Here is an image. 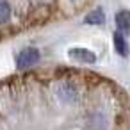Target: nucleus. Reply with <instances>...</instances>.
<instances>
[{
  "instance_id": "0eeeda50",
  "label": "nucleus",
  "mask_w": 130,
  "mask_h": 130,
  "mask_svg": "<svg viewBox=\"0 0 130 130\" xmlns=\"http://www.w3.org/2000/svg\"><path fill=\"white\" fill-rule=\"evenodd\" d=\"M9 16H11V7H9V4L6 2V0H0V25L6 23V22L9 20Z\"/></svg>"
},
{
  "instance_id": "f257e3e1",
  "label": "nucleus",
  "mask_w": 130,
  "mask_h": 130,
  "mask_svg": "<svg viewBox=\"0 0 130 130\" xmlns=\"http://www.w3.org/2000/svg\"><path fill=\"white\" fill-rule=\"evenodd\" d=\"M39 61V50L38 48H23L18 55H16V68L18 70H27L30 66H34Z\"/></svg>"
},
{
  "instance_id": "20e7f679",
  "label": "nucleus",
  "mask_w": 130,
  "mask_h": 130,
  "mask_svg": "<svg viewBox=\"0 0 130 130\" xmlns=\"http://www.w3.org/2000/svg\"><path fill=\"white\" fill-rule=\"evenodd\" d=\"M114 20H116V27L119 29V32H128L130 30V14H128V11H119Z\"/></svg>"
},
{
  "instance_id": "f03ea898",
  "label": "nucleus",
  "mask_w": 130,
  "mask_h": 130,
  "mask_svg": "<svg viewBox=\"0 0 130 130\" xmlns=\"http://www.w3.org/2000/svg\"><path fill=\"white\" fill-rule=\"evenodd\" d=\"M55 93L62 102H75L77 100V89L70 82H61L55 86Z\"/></svg>"
},
{
  "instance_id": "423d86ee",
  "label": "nucleus",
  "mask_w": 130,
  "mask_h": 130,
  "mask_svg": "<svg viewBox=\"0 0 130 130\" xmlns=\"http://www.w3.org/2000/svg\"><path fill=\"white\" fill-rule=\"evenodd\" d=\"M103 22H105V14L102 9H94L84 18V23H87V25H102Z\"/></svg>"
},
{
  "instance_id": "7ed1b4c3",
  "label": "nucleus",
  "mask_w": 130,
  "mask_h": 130,
  "mask_svg": "<svg viewBox=\"0 0 130 130\" xmlns=\"http://www.w3.org/2000/svg\"><path fill=\"white\" fill-rule=\"evenodd\" d=\"M68 54H70V57H73V59H77V61H80V62H87V64L96 62L94 52H91V50H87V48H78V46H75V48H70Z\"/></svg>"
},
{
  "instance_id": "39448f33",
  "label": "nucleus",
  "mask_w": 130,
  "mask_h": 130,
  "mask_svg": "<svg viewBox=\"0 0 130 130\" xmlns=\"http://www.w3.org/2000/svg\"><path fill=\"white\" fill-rule=\"evenodd\" d=\"M114 48L121 57H126L128 54V46H126V39L121 32H114Z\"/></svg>"
}]
</instances>
